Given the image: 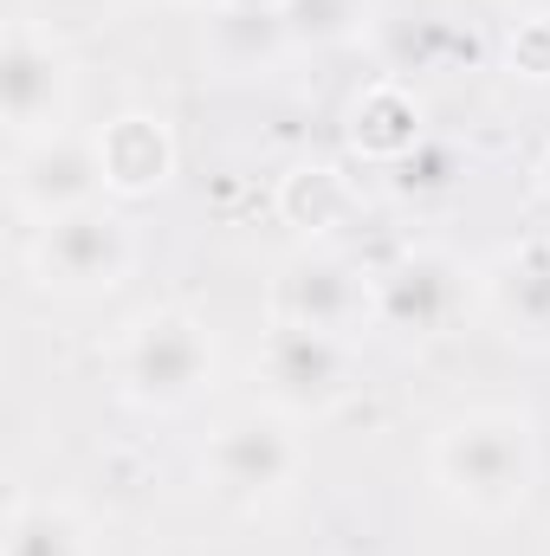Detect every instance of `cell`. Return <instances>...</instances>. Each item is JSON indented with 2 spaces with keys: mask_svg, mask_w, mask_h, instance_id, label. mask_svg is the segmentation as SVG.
<instances>
[{
  "mask_svg": "<svg viewBox=\"0 0 550 556\" xmlns=\"http://www.w3.org/2000/svg\"><path fill=\"white\" fill-rule=\"evenodd\" d=\"M538 472H545L538 415L518 408V402H479V408H460L453 420L434 427L427 479L473 525L518 518L538 492Z\"/></svg>",
  "mask_w": 550,
  "mask_h": 556,
  "instance_id": "cell-1",
  "label": "cell"
},
{
  "mask_svg": "<svg viewBox=\"0 0 550 556\" xmlns=\"http://www.w3.org/2000/svg\"><path fill=\"white\" fill-rule=\"evenodd\" d=\"M111 376H117V395L130 408H142V415H182L221 376L214 330L195 311H182V304H155V311H142V317L124 324Z\"/></svg>",
  "mask_w": 550,
  "mask_h": 556,
  "instance_id": "cell-2",
  "label": "cell"
},
{
  "mask_svg": "<svg viewBox=\"0 0 550 556\" xmlns=\"http://www.w3.org/2000/svg\"><path fill=\"white\" fill-rule=\"evenodd\" d=\"M137 260L142 240L117 201L72 207V214L33 227V240H26V273L52 298H111L130 285Z\"/></svg>",
  "mask_w": 550,
  "mask_h": 556,
  "instance_id": "cell-3",
  "label": "cell"
},
{
  "mask_svg": "<svg viewBox=\"0 0 550 556\" xmlns=\"http://www.w3.org/2000/svg\"><path fill=\"white\" fill-rule=\"evenodd\" d=\"M253 382L260 402L285 420H330L363 382V356L357 337L337 330H311V324H266L260 356H253Z\"/></svg>",
  "mask_w": 550,
  "mask_h": 556,
  "instance_id": "cell-4",
  "label": "cell"
},
{
  "mask_svg": "<svg viewBox=\"0 0 550 556\" xmlns=\"http://www.w3.org/2000/svg\"><path fill=\"white\" fill-rule=\"evenodd\" d=\"M201 472H208V492L221 505L266 511L278 498H291V485L304 479V433H298V420L273 415V408L234 415L208 433Z\"/></svg>",
  "mask_w": 550,
  "mask_h": 556,
  "instance_id": "cell-5",
  "label": "cell"
},
{
  "mask_svg": "<svg viewBox=\"0 0 550 556\" xmlns=\"http://www.w3.org/2000/svg\"><path fill=\"white\" fill-rule=\"evenodd\" d=\"M473 285H479V273H466L460 253L402 247L389 266H376V330H389L402 343H440L473 311Z\"/></svg>",
  "mask_w": 550,
  "mask_h": 556,
  "instance_id": "cell-6",
  "label": "cell"
},
{
  "mask_svg": "<svg viewBox=\"0 0 550 556\" xmlns=\"http://www.w3.org/2000/svg\"><path fill=\"white\" fill-rule=\"evenodd\" d=\"M72 104H78L72 52L52 33H39L33 20H7V39H0V117H7L13 149L65 137Z\"/></svg>",
  "mask_w": 550,
  "mask_h": 556,
  "instance_id": "cell-7",
  "label": "cell"
},
{
  "mask_svg": "<svg viewBox=\"0 0 550 556\" xmlns=\"http://www.w3.org/2000/svg\"><path fill=\"white\" fill-rule=\"evenodd\" d=\"M273 317L363 337V330H376V273L337 247H298L273 273Z\"/></svg>",
  "mask_w": 550,
  "mask_h": 556,
  "instance_id": "cell-8",
  "label": "cell"
},
{
  "mask_svg": "<svg viewBox=\"0 0 550 556\" xmlns=\"http://www.w3.org/2000/svg\"><path fill=\"white\" fill-rule=\"evenodd\" d=\"M7 201L20 220L46 227L72 207H91V201H111L104 194V168H98V142L91 137H46L13 149V168H7Z\"/></svg>",
  "mask_w": 550,
  "mask_h": 556,
  "instance_id": "cell-9",
  "label": "cell"
},
{
  "mask_svg": "<svg viewBox=\"0 0 550 556\" xmlns=\"http://www.w3.org/2000/svg\"><path fill=\"white\" fill-rule=\"evenodd\" d=\"M91 142H98V168H104L111 201H149L182 168V142L162 111H117L91 130Z\"/></svg>",
  "mask_w": 550,
  "mask_h": 556,
  "instance_id": "cell-10",
  "label": "cell"
},
{
  "mask_svg": "<svg viewBox=\"0 0 550 556\" xmlns=\"http://www.w3.org/2000/svg\"><path fill=\"white\" fill-rule=\"evenodd\" d=\"M343 142L370 168H396L427 142V104L409 78H370L350 111H343Z\"/></svg>",
  "mask_w": 550,
  "mask_h": 556,
  "instance_id": "cell-11",
  "label": "cell"
},
{
  "mask_svg": "<svg viewBox=\"0 0 550 556\" xmlns=\"http://www.w3.org/2000/svg\"><path fill=\"white\" fill-rule=\"evenodd\" d=\"M291 52L298 46L278 20V0H227V7H208L201 20V59L221 78H266Z\"/></svg>",
  "mask_w": 550,
  "mask_h": 556,
  "instance_id": "cell-12",
  "label": "cell"
},
{
  "mask_svg": "<svg viewBox=\"0 0 550 556\" xmlns=\"http://www.w3.org/2000/svg\"><path fill=\"white\" fill-rule=\"evenodd\" d=\"M273 214L304 240V247H330V240L350 233V220L363 214V194H357V181H350L337 162L298 155V162L273 181Z\"/></svg>",
  "mask_w": 550,
  "mask_h": 556,
  "instance_id": "cell-13",
  "label": "cell"
},
{
  "mask_svg": "<svg viewBox=\"0 0 550 556\" xmlns=\"http://www.w3.org/2000/svg\"><path fill=\"white\" fill-rule=\"evenodd\" d=\"M486 304L499 317V330L525 350H550V240H518L505 247L486 273Z\"/></svg>",
  "mask_w": 550,
  "mask_h": 556,
  "instance_id": "cell-14",
  "label": "cell"
},
{
  "mask_svg": "<svg viewBox=\"0 0 550 556\" xmlns=\"http://www.w3.org/2000/svg\"><path fill=\"white\" fill-rule=\"evenodd\" d=\"M0 556H98V538H91V518L78 505L20 492L7 511V551Z\"/></svg>",
  "mask_w": 550,
  "mask_h": 556,
  "instance_id": "cell-15",
  "label": "cell"
},
{
  "mask_svg": "<svg viewBox=\"0 0 550 556\" xmlns=\"http://www.w3.org/2000/svg\"><path fill=\"white\" fill-rule=\"evenodd\" d=\"M278 20L298 52H337L376 26V0H278Z\"/></svg>",
  "mask_w": 550,
  "mask_h": 556,
  "instance_id": "cell-16",
  "label": "cell"
},
{
  "mask_svg": "<svg viewBox=\"0 0 550 556\" xmlns=\"http://www.w3.org/2000/svg\"><path fill=\"white\" fill-rule=\"evenodd\" d=\"M389 175H396V194H409V201H434V194L460 188V175H466V168H460V149H453V142L427 137L409 162H396Z\"/></svg>",
  "mask_w": 550,
  "mask_h": 556,
  "instance_id": "cell-17",
  "label": "cell"
},
{
  "mask_svg": "<svg viewBox=\"0 0 550 556\" xmlns=\"http://www.w3.org/2000/svg\"><path fill=\"white\" fill-rule=\"evenodd\" d=\"M505 72L525 78V85H550V13H532V20H512L505 46H499Z\"/></svg>",
  "mask_w": 550,
  "mask_h": 556,
  "instance_id": "cell-18",
  "label": "cell"
},
{
  "mask_svg": "<svg viewBox=\"0 0 550 556\" xmlns=\"http://www.w3.org/2000/svg\"><path fill=\"white\" fill-rule=\"evenodd\" d=\"M512 20H532V13H550V0H499Z\"/></svg>",
  "mask_w": 550,
  "mask_h": 556,
  "instance_id": "cell-19",
  "label": "cell"
},
{
  "mask_svg": "<svg viewBox=\"0 0 550 556\" xmlns=\"http://www.w3.org/2000/svg\"><path fill=\"white\" fill-rule=\"evenodd\" d=\"M532 181H538V194H545V201H550V149H545V155H538V168H532Z\"/></svg>",
  "mask_w": 550,
  "mask_h": 556,
  "instance_id": "cell-20",
  "label": "cell"
},
{
  "mask_svg": "<svg viewBox=\"0 0 550 556\" xmlns=\"http://www.w3.org/2000/svg\"><path fill=\"white\" fill-rule=\"evenodd\" d=\"M201 7H227V0H201Z\"/></svg>",
  "mask_w": 550,
  "mask_h": 556,
  "instance_id": "cell-21",
  "label": "cell"
}]
</instances>
